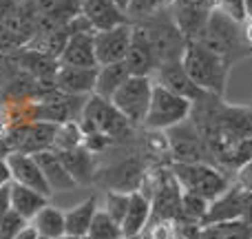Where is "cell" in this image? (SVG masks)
<instances>
[{"instance_id":"6da1fadb","label":"cell","mask_w":252,"mask_h":239,"mask_svg":"<svg viewBox=\"0 0 252 239\" xmlns=\"http://www.w3.org/2000/svg\"><path fill=\"white\" fill-rule=\"evenodd\" d=\"M197 40L206 49H210L215 56L221 58L228 67H232L239 58L252 53V49L244 38V25L232 20L221 9H215L208 16V22H206L204 31Z\"/></svg>"},{"instance_id":"7a4b0ae2","label":"cell","mask_w":252,"mask_h":239,"mask_svg":"<svg viewBox=\"0 0 252 239\" xmlns=\"http://www.w3.org/2000/svg\"><path fill=\"white\" fill-rule=\"evenodd\" d=\"M182 65L201 91L221 98L228 82V71H230V67L221 58L206 49L199 40H188L182 56Z\"/></svg>"},{"instance_id":"3957f363","label":"cell","mask_w":252,"mask_h":239,"mask_svg":"<svg viewBox=\"0 0 252 239\" xmlns=\"http://www.w3.org/2000/svg\"><path fill=\"white\" fill-rule=\"evenodd\" d=\"M133 25H137L139 29H142V34L146 35L148 44H151V49L159 65L182 60L188 40H186V35L179 31L170 7L161 9V11H157L155 16L146 18V20L133 22Z\"/></svg>"},{"instance_id":"277c9868","label":"cell","mask_w":252,"mask_h":239,"mask_svg":"<svg viewBox=\"0 0 252 239\" xmlns=\"http://www.w3.org/2000/svg\"><path fill=\"white\" fill-rule=\"evenodd\" d=\"M78 122H80V126H82L84 135L102 133L111 139L124 137V135H128L130 129H133V126L128 124V120L113 106V102L106 100V98L95 96V93H91V96L87 98Z\"/></svg>"},{"instance_id":"5b68a950","label":"cell","mask_w":252,"mask_h":239,"mask_svg":"<svg viewBox=\"0 0 252 239\" xmlns=\"http://www.w3.org/2000/svg\"><path fill=\"white\" fill-rule=\"evenodd\" d=\"M170 173L177 179L182 191L201 195L208 202L217 200L230 186L228 177H223L221 171L210 166L208 162H199V164H175L173 162L170 164Z\"/></svg>"},{"instance_id":"8992f818","label":"cell","mask_w":252,"mask_h":239,"mask_svg":"<svg viewBox=\"0 0 252 239\" xmlns=\"http://www.w3.org/2000/svg\"><path fill=\"white\" fill-rule=\"evenodd\" d=\"M168 139V155L175 164H199L210 160V148L190 118L164 131Z\"/></svg>"},{"instance_id":"52a82bcc","label":"cell","mask_w":252,"mask_h":239,"mask_svg":"<svg viewBox=\"0 0 252 239\" xmlns=\"http://www.w3.org/2000/svg\"><path fill=\"white\" fill-rule=\"evenodd\" d=\"M190 109H192L190 100L168 91L161 84H153V96L144 126L148 131H166L190 118Z\"/></svg>"},{"instance_id":"ba28073f","label":"cell","mask_w":252,"mask_h":239,"mask_svg":"<svg viewBox=\"0 0 252 239\" xmlns=\"http://www.w3.org/2000/svg\"><path fill=\"white\" fill-rule=\"evenodd\" d=\"M153 78L146 75H130L128 80L113 93L111 102L113 106L128 120V124L133 126H144L148 113V104H151L153 96Z\"/></svg>"},{"instance_id":"9c48e42d","label":"cell","mask_w":252,"mask_h":239,"mask_svg":"<svg viewBox=\"0 0 252 239\" xmlns=\"http://www.w3.org/2000/svg\"><path fill=\"white\" fill-rule=\"evenodd\" d=\"M133 38V22L113 27L106 31H95L93 34V47H95V60L97 67L113 65V62H124L126 53Z\"/></svg>"},{"instance_id":"30bf717a","label":"cell","mask_w":252,"mask_h":239,"mask_svg":"<svg viewBox=\"0 0 252 239\" xmlns=\"http://www.w3.org/2000/svg\"><path fill=\"white\" fill-rule=\"evenodd\" d=\"M7 166L9 173H11V182L20 184V186L33 188V191L42 193L44 197L53 195V191L49 188L47 179H44V173L40 169L38 160L29 153H20V151H9L7 153Z\"/></svg>"},{"instance_id":"8fae6325","label":"cell","mask_w":252,"mask_h":239,"mask_svg":"<svg viewBox=\"0 0 252 239\" xmlns=\"http://www.w3.org/2000/svg\"><path fill=\"white\" fill-rule=\"evenodd\" d=\"M153 75H155V78H153L155 84H161L164 89H168V91L177 93V96L186 98V100H190V102H197L199 98L206 96V91H201L190 80V75L186 73L182 60L164 62V65L157 67V71Z\"/></svg>"},{"instance_id":"7c38bea8","label":"cell","mask_w":252,"mask_h":239,"mask_svg":"<svg viewBox=\"0 0 252 239\" xmlns=\"http://www.w3.org/2000/svg\"><path fill=\"white\" fill-rule=\"evenodd\" d=\"M56 129H58V124L42 122V120H35L27 126H20L11 137L13 151L29 153V155H35L40 151H49V148H53Z\"/></svg>"},{"instance_id":"4fadbf2b","label":"cell","mask_w":252,"mask_h":239,"mask_svg":"<svg viewBox=\"0 0 252 239\" xmlns=\"http://www.w3.org/2000/svg\"><path fill=\"white\" fill-rule=\"evenodd\" d=\"M80 13L89 20L93 31H106L130 22L126 11L113 0H80Z\"/></svg>"},{"instance_id":"5bb4252c","label":"cell","mask_w":252,"mask_h":239,"mask_svg":"<svg viewBox=\"0 0 252 239\" xmlns=\"http://www.w3.org/2000/svg\"><path fill=\"white\" fill-rule=\"evenodd\" d=\"M124 62L128 67L130 75H146V78H153V73L159 67L146 35L142 34V29L137 25H133V38H130V47H128Z\"/></svg>"},{"instance_id":"9a60e30c","label":"cell","mask_w":252,"mask_h":239,"mask_svg":"<svg viewBox=\"0 0 252 239\" xmlns=\"http://www.w3.org/2000/svg\"><path fill=\"white\" fill-rule=\"evenodd\" d=\"M97 67H60L56 73V89L66 96H91L95 89Z\"/></svg>"},{"instance_id":"2e32d148","label":"cell","mask_w":252,"mask_h":239,"mask_svg":"<svg viewBox=\"0 0 252 239\" xmlns=\"http://www.w3.org/2000/svg\"><path fill=\"white\" fill-rule=\"evenodd\" d=\"M60 67H97L95 47H93V34H71L58 58Z\"/></svg>"},{"instance_id":"e0dca14e","label":"cell","mask_w":252,"mask_h":239,"mask_svg":"<svg viewBox=\"0 0 252 239\" xmlns=\"http://www.w3.org/2000/svg\"><path fill=\"white\" fill-rule=\"evenodd\" d=\"M33 157L38 160L40 169H42V173H44V179H47L49 188H51L53 193H56V191H71V188L78 186V184H75V179L69 175L66 166L62 164L60 153H58V151L49 148V151L35 153Z\"/></svg>"},{"instance_id":"ac0fdd59","label":"cell","mask_w":252,"mask_h":239,"mask_svg":"<svg viewBox=\"0 0 252 239\" xmlns=\"http://www.w3.org/2000/svg\"><path fill=\"white\" fill-rule=\"evenodd\" d=\"M151 197L142 191H133L130 193V204L128 210L124 215L122 222V233L124 237H133V235H142L144 228L151 222Z\"/></svg>"},{"instance_id":"d6986e66","label":"cell","mask_w":252,"mask_h":239,"mask_svg":"<svg viewBox=\"0 0 252 239\" xmlns=\"http://www.w3.org/2000/svg\"><path fill=\"white\" fill-rule=\"evenodd\" d=\"M11 210L16 215H20L25 222H31L40 210L47 206V200L42 193L33 191V188H27V186H20V184L11 182Z\"/></svg>"},{"instance_id":"ffe728a7","label":"cell","mask_w":252,"mask_h":239,"mask_svg":"<svg viewBox=\"0 0 252 239\" xmlns=\"http://www.w3.org/2000/svg\"><path fill=\"white\" fill-rule=\"evenodd\" d=\"M62 164L66 166L69 175L75 179V184H87L95 177V166H93V153L87 146H78L71 151L60 153Z\"/></svg>"},{"instance_id":"44dd1931","label":"cell","mask_w":252,"mask_h":239,"mask_svg":"<svg viewBox=\"0 0 252 239\" xmlns=\"http://www.w3.org/2000/svg\"><path fill=\"white\" fill-rule=\"evenodd\" d=\"M130 78V71L126 62H113V65H102L97 67V78H95V89L93 93L100 98L111 100L113 93Z\"/></svg>"},{"instance_id":"7402d4cb","label":"cell","mask_w":252,"mask_h":239,"mask_svg":"<svg viewBox=\"0 0 252 239\" xmlns=\"http://www.w3.org/2000/svg\"><path fill=\"white\" fill-rule=\"evenodd\" d=\"M97 213V200L89 197L82 204L73 206L71 210L64 213V231L66 235H89L91 222Z\"/></svg>"},{"instance_id":"603a6c76","label":"cell","mask_w":252,"mask_h":239,"mask_svg":"<svg viewBox=\"0 0 252 239\" xmlns=\"http://www.w3.org/2000/svg\"><path fill=\"white\" fill-rule=\"evenodd\" d=\"M35 228H38L40 237H47V239H60L66 235L64 231V213L56 206H44L33 219H31Z\"/></svg>"},{"instance_id":"cb8c5ba5","label":"cell","mask_w":252,"mask_h":239,"mask_svg":"<svg viewBox=\"0 0 252 239\" xmlns=\"http://www.w3.org/2000/svg\"><path fill=\"white\" fill-rule=\"evenodd\" d=\"M84 144V131L80 126V122H64L58 124L56 129V137H53V148L58 153L62 151H71Z\"/></svg>"},{"instance_id":"d4e9b609","label":"cell","mask_w":252,"mask_h":239,"mask_svg":"<svg viewBox=\"0 0 252 239\" xmlns=\"http://www.w3.org/2000/svg\"><path fill=\"white\" fill-rule=\"evenodd\" d=\"M208 204H210V202L204 200L201 195L182 191V222L201 226V224H204L206 213H208Z\"/></svg>"},{"instance_id":"484cf974","label":"cell","mask_w":252,"mask_h":239,"mask_svg":"<svg viewBox=\"0 0 252 239\" xmlns=\"http://www.w3.org/2000/svg\"><path fill=\"white\" fill-rule=\"evenodd\" d=\"M89 237L91 239H124V233H122V226L106 210L97 208L95 217L91 222V228H89Z\"/></svg>"},{"instance_id":"4316f807","label":"cell","mask_w":252,"mask_h":239,"mask_svg":"<svg viewBox=\"0 0 252 239\" xmlns=\"http://www.w3.org/2000/svg\"><path fill=\"white\" fill-rule=\"evenodd\" d=\"M173 0H130L128 7H126V16L130 22H139L146 20V18L155 16L161 9H168Z\"/></svg>"},{"instance_id":"83f0119b","label":"cell","mask_w":252,"mask_h":239,"mask_svg":"<svg viewBox=\"0 0 252 239\" xmlns=\"http://www.w3.org/2000/svg\"><path fill=\"white\" fill-rule=\"evenodd\" d=\"M128 204H130V193H124V191H106L104 195V208L115 222L122 226L124 222V215L128 210Z\"/></svg>"},{"instance_id":"f1b7e54d","label":"cell","mask_w":252,"mask_h":239,"mask_svg":"<svg viewBox=\"0 0 252 239\" xmlns=\"http://www.w3.org/2000/svg\"><path fill=\"white\" fill-rule=\"evenodd\" d=\"M144 239H177L179 237V222L173 219H151L142 233Z\"/></svg>"},{"instance_id":"f546056e","label":"cell","mask_w":252,"mask_h":239,"mask_svg":"<svg viewBox=\"0 0 252 239\" xmlns=\"http://www.w3.org/2000/svg\"><path fill=\"white\" fill-rule=\"evenodd\" d=\"M25 219L20 215H16L13 210H9L7 215L0 217V239H16V235L22 231L25 226Z\"/></svg>"},{"instance_id":"4dcf8cb0","label":"cell","mask_w":252,"mask_h":239,"mask_svg":"<svg viewBox=\"0 0 252 239\" xmlns=\"http://www.w3.org/2000/svg\"><path fill=\"white\" fill-rule=\"evenodd\" d=\"M217 9H221L223 13L232 18L237 22H244L246 20V4L244 0H217Z\"/></svg>"},{"instance_id":"1f68e13d","label":"cell","mask_w":252,"mask_h":239,"mask_svg":"<svg viewBox=\"0 0 252 239\" xmlns=\"http://www.w3.org/2000/svg\"><path fill=\"white\" fill-rule=\"evenodd\" d=\"M235 184L241 188V191H246V193H250L252 195V157L250 160H246L241 166H237Z\"/></svg>"},{"instance_id":"d6a6232c","label":"cell","mask_w":252,"mask_h":239,"mask_svg":"<svg viewBox=\"0 0 252 239\" xmlns=\"http://www.w3.org/2000/svg\"><path fill=\"white\" fill-rule=\"evenodd\" d=\"M22 4H25V0H0V25L16 16L22 9Z\"/></svg>"},{"instance_id":"836d02e7","label":"cell","mask_w":252,"mask_h":239,"mask_svg":"<svg viewBox=\"0 0 252 239\" xmlns=\"http://www.w3.org/2000/svg\"><path fill=\"white\" fill-rule=\"evenodd\" d=\"M9 197H11V182L0 186V217L11 210V200Z\"/></svg>"},{"instance_id":"e575fe53","label":"cell","mask_w":252,"mask_h":239,"mask_svg":"<svg viewBox=\"0 0 252 239\" xmlns=\"http://www.w3.org/2000/svg\"><path fill=\"white\" fill-rule=\"evenodd\" d=\"M38 237H40V233H38V228H35L33 224H25L22 231L16 235V239H38Z\"/></svg>"},{"instance_id":"d590c367","label":"cell","mask_w":252,"mask_h":239,"mask_svg":"<svg viewBox=\"0 0 252 239\" xmlns=\"http://www.w3.org/2000/svg\"><path fill=\"white\" fill-rule=\"evenodd\" d=\"M11 182V173H9V166H7V160L0 157V186Z\"/></svg>"},{"instance_id":"8d00e7d4","label":"cell","mask_w":252,"mask_h":239,"mask_svg":"<svg viewBox=\"0 0 252 239\" xmlns=\"http://www.w3.org/2000/svg\"><path fill=\"white\" fill-rule=\"evenodd\" d=\"M241 25H244V38H246V42H248V47L252 49V18H246Z\"/></svg>"},{"instance_id":"74e56055","label":"cell","mask_w":252,"mask_h":239,"mask_svg":"<svg viewBox=\"0 0 252 239\" xmlns=\"http://www.w3.org/2000/svg\"><path fill=\"white\" fill-rule=\"evenodd\" d=\"M246 4V18H252V0H244Z\"/></svg>"},{"instance_id":"f35d334b","label":"cell","mask_w":252,"mask_h":239,"mask_svg":"<svg viewBox=\"0 0 252 239\" xmlns=\"http://www.w3.org/2000/svg\"><path fill=\"white\" fill-rule=\"evenodd\" d=\"M113 2L118 4L120 9H124V11H126V7H128V2H130V0H113Z\"/></svg>"},{"instance_id":"ab89813d","label":"cell","mask_w":252,"mask_h":239,"mask_svg":"<svg viewBox=\"0 0 252 239\" xmlns=\"http://www.w3.org/2000/svg\"><path fill=\"white\" fill-rule=\"evenodd\" d=\"M60 239H91V237H89V235H64Z\"/></svg>"},{"instance_id":"60d3db41","label":"cell","mask_w":252,"mask_h":239,"mask_svg":"<svg viewBox=\"0 0 252 239\" xmlns=\"http://www.w3.org/2000/svg\"><path fill=\"white\" fill-rule=\"evenodd\" d=\"M124 239H144L142 235H133V237H124Z\"/></svg>"},{"instance_id":"b9f144b4","label":"cell","mask_w":252,"mask_h":239,"mask_svg":"<svg viewBox=\"0 0 252 239\" xmlns=\"http://www.w3.org/2000/svg\"><path fill=\"white\" fill-rule=\"evenodd\" d=\"M38 239H47V237H38Z\"/></svg>"}]
</instances>
